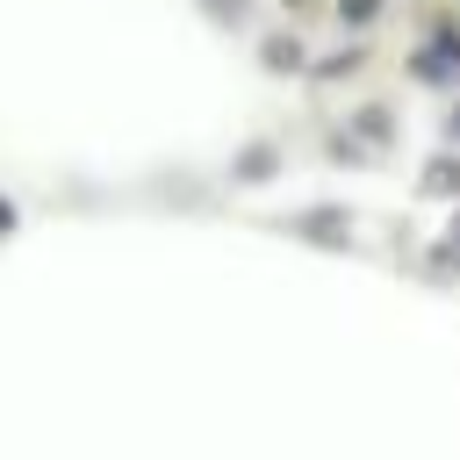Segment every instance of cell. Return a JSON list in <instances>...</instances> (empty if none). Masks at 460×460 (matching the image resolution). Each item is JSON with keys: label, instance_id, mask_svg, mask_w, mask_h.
Returning a JSON list of instances; mask_svg holds the SVG:
<instances>
[{"label": "cell", "instance_id": "obj_1", "mask_svg": "<svg viewBox=\"0 0 460 460\" xmlns=\"http://www.w3.org/2000/svg\"><path fill=\"white\" fill-rule=\"evenodd\" d=\"M288 230H302V237H316V244H345V208H302Z\"/></svg>", "mask_w": 460, "mask_h": 460}, {"label": "cell", "instance_id": "obj_2", "mask_svg": "<svg viewBox=\"0 0 460 460\" xmlns=\"http://www.w3.org/2000/svg\"><path fill=\"white\" fill-rule=\"evenodd\" d=\"M273 165H280V151H273V144H244V151H237V165H230V172H237V180H252V187H259V180H273Z\"/></svg>", "mask_w": 460, "mask_h": 460}, {"label": "cell", "instance_id": "obj_3", "mask_svg": "<svg viewBox=\"0 0 460 460\" xmlns=\"http://www.w3.org/2000/svg\"><path fill=\"white\" fill-rule=\"evenodd\" d=\"M259 58H266V72H302V43L295 36H266Z\"/></svg>", "mask_w": 460, "mask_h": 460}, {"label": "cell", "instance_id": "obj_4", "mask_svg": "<svg viewBox=\"0 0 460 460\" xmlns=\"http://www.w3.org/2000/svg\"><path fill=\"white\" fill-rule=\"evenodd\" d=\"M424 187H431V194H460V158H438V165L424 172Z\"/></svg>", "mask_w": 460, "mask_h": 460}, {"label": "cell", "instance_id": "obj_5", "mask_svg": "<svg viewBox=\"0 0 460 460\" xmlns=\"http://www.w3.org/2000/svg\"><path fill=\"white\" fill-rule=\"evenodd\" d=\"M453 72V58H446V43H431L424 58H417V79H446Z\"/></svg>", "mask_w": 460, "mask_h": 460}, {"label": "cell", "instance_id": "obj_6", "mask_svg": "<svg viewBox=\"0 0 460 460\" xmlns=\"http://www.w3.org/2000/svg\"><path fill=\"white\" fill-rule=\"evenodd\" d=\"M359 137L367 144H388V108H359Z\"/></svg>", "mask_w": 460, "mask_h": 460}, {"label": "cell", "instance_id": "obj_7", "mask_svg": "<svg viewBox=\"0 0 460 460\" xmlns=\"http://www.w3.org/2000/svg\"><path fill=\"white\" fill-rule=\"evenodd\" d=\"M316 72H323V79H338V72H359V50H338V58H323Z\"/></svg>", "mask_w": 460, "mask_h": 460}, {"label": "cell", "instance_id": "obj_8", "mask_svg": "<svg viewBox=\"0 0 460 460\" xmlns=\"http://www.w3.org/2000/svg\"><path fill=\"white\" fill-rule=\"evenodd\" d=\"M338 14H345V22H374V14H381V0H338Z\"/></svg>", "mask_w": 460, "mask_h": 460}, {"label": "cell", "instance_id": "obj_9", "mask_svg": "<svg viewBox=\"0 0 460 460\" xmlns=\"http://www.w3.org/2000/svg\"><path fill=\"white\" fill-rule=\"evenodd\" d=\"M208 14H216V22H237V14H244V0H208Z\"/></svg>", "mask_w": 460, "mask_h": 460}, {"label": "cell", "instance_id": "obj_10", "mask_svg": "<svg viewBox=\"0 0 460 460\" xmlns=\"http://www.w3.org/2000/svg\"><path fill=\"white\" fill-rule=\"evenodd\" d=\"M453 252H460V216H453Z\"/></svg>", "mask_w": 460, "mask_h": 460}, {"label": "cell", "instance_id": "obj_11", "mask_svg": "<svg viewBox=\"0 0 460 460\" xmlns=\"http://www.w3.org/2000/svg\"><path fill=\"white\" fill-rule=\"evenodd\" d=\"M446 129H453V137H460V108H453V122H446Z\"/></svg>", "mask_w": 460, "mask_h": 460}, {"label": "cell", "instance_id": "obj_12", "mask_svg": "<svg viewBox=\"0 0 460 460\" xmlns=\"http://www.w3.org/2000/svg\"><path fill=\"white\" fill-rule=\"evenodd\" d=\"M288 7H309V0H288Z\"/></svg>", "mask_w": 460, "mask_h": 460}]
</instances>
